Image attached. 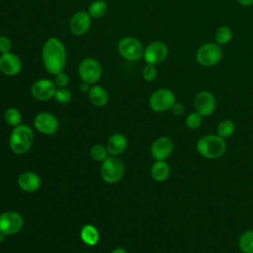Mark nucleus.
<instances>
[{
  "instance_id": "nucleus-19",
  "label": "nucleus",
  "mask_w": 253,
  "mask_h": 253,
  "mask_svg": "<svg viewBox=\"0 0 253 253\" xmlns=\"http://www.w3.org/2000/svg\"><path fill=\"white\" fill-rule=\"evenodd\" d=\"M151 177L157 182H164L170 176V166L165 160H156L150 168Z\"/></svg>"
},
{
  "instance_id": "nucleus-21",
  "label": "nucleus",
  "mask_w": 253,
  "mask_h": 253,
  "mask_svg": "<svg viewBox=\"0 0 253 253\" xmlns=\"http://www.w3.org/2000/svg\"><path fill=\"white\" fill-rule=\"evenodd\" d=\"M80 237L85 244L94 246L98 243L100 234H99L98 229L95 226H93L91 224H86L82 227V229L80 231Z\"/></svg>"
},
{
  "instance_id": "nucleus-35",
  "label": "nucleus",
  "mask_w": 253,
  "mask_h": 253,
  "mask_svg": "<svg viewBox=\"0 0 253 253\" xmlns=\"http://www.w3.org/2000/svg\"><path fill=\"white\" fill-rule=\"evenodd\" d=\"M241 6H250L253 4V0H236Z\"/></svg>"
},
{
  "instance_id": "nucleus-13",
  "label": "nucleus",
  "mask_w": 253,
  "mask_h": 253,
  "mask_svg": "<svg viewBox=\"0 0 253 253\" xmlns=\"http://www.w3.org/2000/svg\"><path fill=\"white\" fill-rule=\"evenodd\" d=\"M174 150L173 140L166 135L157 137L150 146L151 156L155 160H166Z\"/></svg>"
},
{
  "instance_id": "nucleus-27",
  "label": "nucleus",
  "mask_w": 253,
  "mask_h": 253,
  "mask_svg": "<svg viewBox=\"0 0 253 253\" xmlns=\"http://www.w3.org/2000/svg\"><path fill=\"white\" fill-rule=\"evenodd\" d=\"M203 118H204L203 116H201L199 113H197L195 111V112L187 115V117L185 119V125L190 129H197L202 126Z\"/></svg>"
},
{
  "instance_id": "nucleus-24",
  "label": "nucleus",
  "mask_w": 253,
  "mask_h": 253,
  "mask_svg": "<svg viewBox=\"0 0 253 253\" xmlns=\"http://www.w3.org/2000/svg\"><path fill=\"white\" fill-rule=\"evenodd\" d=\"M235 131V124L229 119L220 121L216 126V134L223 139L229 138Z\"/></svg>"
},
{
  "instance_id": "nucleus-9",
  "label": "nucleus",
  "mask_w": 253,
  "mask_h": 253,
  "mask_svg": "<svg viewBox=\"0 0 253 253\" xmlns=\"http://www.w3.org/2000/svg\"><path fill=\"white\" fill-rule=\"evenodd\" d=\"M168 56V46L161 41L151 42L144 47L143 58L147 64L158 65Z\"/></svg>"
},
{
  "instance_id": "nucleus-31",
  "label": "nucleus",
  "mask_w": 253,
  "mask_h": 253,
  "mask_svg": "<svg viewBox=\"0 0 253 253\" xmlns=\"http://www.w3.org/2000/svg\"><path fill=\"white\" fill-rule=\"evenodd\" d=\"M53 82L57 88H65L69 83V76L64 71H61L54 75Z\"/></svg>"
},
{
  "instance_id": "nucleus-1",
  "label": "nucleus",
  "mask_w": 253,
  "mask_h": 253,
  "mask_svg": "<svg viewBox=\"0 0 253 253\" xmlns=\"http://www.w3.org/2000/svg\"><path fill=\"white\" fill-rule=\"evenodd\" d=\"M42 59L47 73L54 76L64 71L67 59L64 43L56 37L48 38L42 48Z\"/></svg>"
},
{
  "instance_id": "nucleus-15",
  "label": "nucleus",
  "mask_w": 253,
  "mask_h": 253,
  "mask_svg": "<svg viewBox=\"0 0 253 253\" xmlns=\"http://www.w3.org/2000/svg\"><path fill=\"white\" fill-rule=\"evenodd\" d=\"M22 60L14 52L0 54V71L7 76H15L22 70Z\"/></svg>"
},
{
  "instance_id": "nucleus-25",
  "label": "nucleus",
  "mask_w": 253,
  "mask_h": 253,
  "mask_svg": "<svg viewBox=\"0 0 253 253\" xmlns=\"http://www.w3.org/2000/svg\"><path fill=\"white\" fill-rule=\"evenodd\" d=\"M214 39L217 44L223 45L228 43L232 39V30L229 26L222 25L217 28L214 34Z\"/></svg>"
},
{
  "instance_id": "nucleus-11",
  "label": "nucleus",
  "mask_w": 253,
  "mask_h": 253,
  "mask_svg": "<svg viewBox=\"0 0 253 253\" xmlns=\"http://www.w3.org/2000/svg\"><path fill=\"white\" fill-rule=\"evenodd\" d=\"M24 224L22 215L13 211H8L0 214V233L11 235L19 232Z\"/></svg>"
},
{
  "instance_id": "nucleus-36",
  "label": "nucleus",
  "mask_w": 253,
  "mask_h": 253,
  "mask_svg": "<svg viewBox=\"0 0 253 253\" xmlns=\"http://www.w3.org/2000/svg\"><path fill=\"white\" fill-rule=\"evenodd\" d=\"M111 253H127V252H126V250L124 249V248H117V249L113 250Z\"/></svg>"
},
{
  "instance_id": "nucleus-22",
  "label": "nucleus",
  "mask_w": 253,
  "mask_h": 253,
  "mask_svg": "<svg viewBox=\"0 0 253 253\" xmlns=\"http://www.w3.org/2000/svg\"><path fill=\"white\" fill-rule=\"evenodd\" d=\"M108 11V4L104 0H94L88 6V14L92 19H99L105 16Z\"/></svg>"
},
{
  "instance_id": "nucleus-28",
  "label": "nucleus",
  "mask_w": 253,
  "mask_h": 253,
  "mask_svg": "<svg viewBox=\"0 0 253 253\" xmlns=\"http://www.w3.org/2000/svg\"><path fill=\"white\" fill-rule=\"evenodd\" d=\"M108 150L107 147H105L102 144H95L90 149V156L95 160L99 162H103L108 157Z\"/></svg>"
},
{
  "instance_id": "nucleus-5",
  "label": "nucleus",
  "mask_w": 253,
  "mask_h": 253,
  "mask_svg": "<svg viewBox=\"0 0 253 253\" xmlns=\"http://www.w3.org/2000/svg\"><path fill=\"white\" fill-rule=\"evenodd\" d=\"M222 58V49L217 43L207 42L202 44L196 52L197 62L206 67L213 66L219 63Z\"/></svg>"
},
{
  "instance_id": "nucleus-20",
  "label": "nucleus",
  "mask_w": 253,
  "mask_h": 253,
  "mask_svg": "<svg viewBox=\"0 0 253 253\" xmlns=\"http://www.w3.org/2000/svg\"><path fill=\"white\" fill-rule=\"evenodd\" d=\"M88 97L90 102L96 107H103L109 101L108 92L100 85L91 86L88 92Z\"/></svg>"
},
{
  "instance_id": "nucleus-7",
  "label": "nucleus",
  "mask_w": 253,
  "mask_h": 253,
  "mask_svg": "<svg viewBox=\"0 0 253 253\" xmlns=\"http://www.w3.org/2000/svg\"><path fill=\"white\" fill-rule=\"evenodd\" d=\"M176 102V96L168 88H160L155 90L149 97V107L156 113H163L171 110Z\"/></svg>"
},
{
  "instance_id": "nucleus-29",
  "label": "nucleus",
  "mask_w": 253,
  "mask_h": 253,
  "mask_svg": "<svg viewBox=\"0 0 253 253\" xmlns=\"http://www.w3.org/2000/svg\"><path fill=\"white\" fill-rule=\"evenodd\" d=\"M72 98L71 92L65 87V88H56L53 99L59 103V104H67L70 102Z\"/></svg>"
},
{
  "instance_id": "nucleus-37",
  "label": "nucleus",
  "mask_w": 253,
  "mask_h": 253,
  "mask_svg": "<svg viewBox=\"0 0 253 253\" xmlns=\"http://www.w3.org/2000/svg\"><path fill=\"white\" fill-rule=\"evenodd\" d=\"M84 253H90V252H84Z\"/></svg>"
},
{
  "instance_id": "nucleus-12",
  "label": "nucleus",
  "mask_w": 253,
  "mask_h": 253,
  "mask_svg": "<svg viewBox=\"0 0 253 253\" xmlns=\"http://www.w3.org/2000/svg\"><path fill=\"white\" fill-rule=\"evenodd\" d=\"M56 88L53 81L47 78H41L32 85L31 94L38 101H47L53 98Z\"/></svg>"
},
{
  "instance_id": "nucleus-23",
  "label": "nucleus",
  "mask_w": 253,
  "mask_h": 253,
  "mask_svg": "<svg viewBox=\"0 0 253 253\" xmlns=\"http://www.w3.org/2000/svg\"><path fill=\"white\" fill-rule=\"evenodd\" d=\"M238 247L242 253H253V229L241 233L238 238Z\"/></svg>"
},
{
  "instance_id": "nucleus-14",
  "label": "nucleus",
  "mask_w": 253,
  "mask_h": 253,
  "mask_svg": "<svg viewBox=\"0 0 253 253\" xmlns=\"http://www.w3.org/2000/svg\"><path fill=\"white\" fill-rule=\"evenodd\" d=\"M92 18L87 11H78L74 13L69 21L70 32L77 37L85 35L91 27Z\"/></svg>"
},
{
  "instance_id": "nucleus-17",
  "label": "nucleus",
  "mask_w": 253,
  "mask_h": 253,
  "mask_svg": "<svg viewBox=\"0 0 253 253\" xmlns=\"http://www.w3.org/2000/svg\"><path fill=\"white\" fill-rule=\"evenodd\" d=\"M18 185L23 191L33 193L40 189L42 185V180L38 174L31 171H27L19 176Z\"/></svg>"
},
{
  "instance_id": "nucleus-30",
  "label": "nucleus",
  "mask_w": 253,
  "mask_h": 253,
  "mask_svg": "<svg viewBox=\"0 0 253 253\" xmlns=\"http://www.w3.org/2000/svg\"><path fill=\"white\" fill-rule=\"evenodd\" d=\"M142 77L147 82L154 81L156 79V77H157L156 65H152V64H147L146 63V65H144V67L142 69Z\"/></svg>"
},
{
  "instance_id": "nucleus-34",
  "label": "nucleus",
  "mask_w": 253,
  "mask_h": 253,
  "mask_svg": "<svg viewBox=\"0 0 253 253\" xmlns=\"http://www.w3.org/2000/svg\"><path fill=\"white\" fill-rule=\"evenodd\" d=\"M90 86H91L90 84H88V83L82 81V83L79 85V91L82 92V93H88L89 90H90V88H91Z\"/></svg>"
},
{
  "instance_id": "nucleus-10",
  "label": "nucleus",
  "mask_w": 253,
  "mask_h": 253,
  "mask_svg": "<svg viewBox=\"0 0 253 253\" xmlns=\"http://www.w3.org/2000/svg\"><path fill=\"white\" fill-rule=\"evenodd\" d=\"M195 111L203 117L211 116L216 108V100L214 95L210 91H200L194 98Z\"/></svg>"
},
{
  "instance_id": "nucleus-3",
  "label": "nucleus",
  "mask_w": 253,
  "mask_h": 253,
  "mask_svg": "<svg viewBox=\"0 0 253 253\" xmlns=\"http://www.w3.org/2000/svg\"><path fill=\"white\" fill-rule=\"evenodd\" d=\"M34 142V132L26 125H19L12 130L9 138V146L16 154L26 153Z\"/></svg>"
},
{
  "instance_id": "nucleus-18",
  "label": "nucleus",
  "mask_w": 253,
  "mask_h": 253,
  "mask_svg": "<svg viewBox=\"0 0 253 253\" xmlns=\"http://www.w3.org/2000/svg\"><path fill=\"white\" fill-rule=\"evenodd\" d=\"M127 146V139L122 133H115L110 136L107 141V150L109 154L118 156L122 154Z\"/></svg>"
},
{
  "instance_id": "nucleus-32",
  "label": "nucleus",
  "mask_w": 253,
  "mask_h": 253,
  "mask_svg": "<svg viewBox=\"0 0 253 253\" xmlns=\"http://www.w3.org/2000/svg\"><path fill=\"white\" fill-rule=\"evenodd\" d=\"M12 48V42L6 36H0V54L10 52Z\"/></svg>"
},
{
  "instance_id": "nucleus-33",
  "label": "nucleus",
  "mask_w": 253,
  "mask_h": 253,
  "mask_svg": "<svg viewBox=\"0 0 253 253\" xmlns=\"http://www.w3.org/2000/svg\"><path fill=\"white\" fill-rule=\"evenodd\" d=\"M171 111H172V113H173L174 115L180 116V115H182V114L184 113L185 107H184V105H183L182 103L175 102V104H174V105L172 106V108H171Z\"/></svg>"
},
{
  "instance_id": "nucleus-2",
  "label": "nucleus",
  "mask_w": 253,
  "mask_h": 253,
  "mask_svg": "<svg viewBox=\"0 0 253 253\" xmlns=\"http://www.w3.org/2000/svg\"><path fill=\"white\" fill-rule=\"evenodd\" d=\"M196 149L204 158L218 159L226 151V142L217 134H206L199 138Z\"/></svg>"
},
{
  "instance_id": "nucleus-26",
  "label": "nucleus",
  "mask_w": 253,
  "mask_h": 253,
  "mask_svg": "<svg viewBox=\"0 0 253 253\" xmlns=\"http://www.w3.org/2000/svg\"><path fill=\"white\" fill-rule=\"evenodd\" d=\"M4 119L6 123L11 126H17L21 125L22 121V115L20 111L14 107L8 108L4 113Z\"/></svg>"
},
{
  "instance_id": "nucleus-16",
  "label": "nucleus",
  "mask_w": 253,
  "mask_h": 253,
  "mask_svg": "<svg viewBox=\"0 0 253 253\" xmlns=\"http://www.w3.org/2000/svg\"><path fill=\"white\" fill-rule=\"evenodd\" d=\"M57 119L50 113L42 112L36 116L34 126L38 131L43 134H53L58 128Z\"/></svg>"
},
{
  "instance_id": "nucleus-4",
  "label": "nucleus",
  "mask_w": 253,
  "mask_h": 253,
  "mask_svg": "<svg viewBox=\"0 0 253 253\" xmlns=\"http://www.w3.org/2000/svg\"><path fill=\"white\" fill-rule=\"evenodd\" d=\"M144 46L134 37H124L118 42V52L126 61H137L143 57Z\"/></svg>"
},
{
  "instance_id": "nucleus-6",
  "label": "nucleus",
  "mask_w": 253,
  "mask_h": 253,
  "mask_svg": "<svg viewBox=\"0 0 253 253\" xmlns=\"http://www.w3.org/2000/svg\"><path fill=\"white\" fill-rule=\"evenodd\" d=\"M103 69L101 63L92 57H86L78 65V74L81 81L95 85L102 77Z\"/></svg>"
},
{
  "instance_id": "nucleus-8",
  "label": "nucleus",
  "mask_w": 253,
  "mask_h": 253,
  "mask_svg": "<svg viewBox=\"0 0 253 253\" xmlns=\"http://www.w3.org/2000/svg\"><path fill=\"white\" fill-rule=\"evenodd\" d=\"M125 173L124 163L117 156H108L102 163L101 176L107 183H116L120 181Z\"/></svg>"
}]
</instances>
